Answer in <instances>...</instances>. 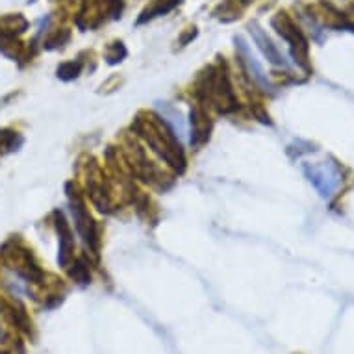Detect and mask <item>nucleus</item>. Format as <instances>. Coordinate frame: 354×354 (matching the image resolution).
Instances as JSON below:
<instances>
[{
	"label": "nucleus",
	"instance_id": "obj_1",
	"mask_svg": "<svg viewBox=\"0 0 354 354\" xmlns=\"http://www.w3.org/2000/svg\"><path fill=\"white\" fill-rule=\"evenodd\" d=\"M302 171L306 174L308 182L317 189V193L323 198L334 197L339 186H342V171L337 169L336 163H304Z\"/></svg>",
	"mask_w": 354,
	"mask_h": 354
},
{
	"label": "nucleus",
	"instance_id": "obj_2",
	"mask_svg": "<svg viewBox=\"0 0 354 354\" xmlns=\"http://www.w3.org/2000/svg\"><path fill=\"white\" fill-rule=\"evenodd\" d=\"M273 26L290 43L291 54H293V58L299 64V67H302L304 71H310V65H308V41L302 35L301 30L297 28L293 21L286 13H279L273 19Z\"/></svg>",
	"mask_w": 354,
	"mask_h": 354
},
{
	"label": "nucleus",
	"instance_id": "obj_3",
	"mask_svg": "<svg viewBox=\"0 0 354 354\" xmlns=\"http://www.w3.org/2000/svg\"><path fill=\"white\" fill-rule=\"evenodd\" d=\"M236 43H238V48H239V53H241V58H243V62H245V67H247V71L250 73V78H252V80H254L258 86L263 87V89H271V84H269V80H268V75L263 73L261 65L258 64V59L252 56L249 45H247V43L241 39V37H236Z\"/></svg>",
	"mask_w": 354,
	"mask_h": 354
},
{
	"label": "nucleus",
	"instance_id": "obj_4",
	"mask_svg": "<svg viewBox=\"0 0 354 354\" xmlns=\"http://www.w3.org/2000/svg\"><path fill=\"white\" fill-rule=\"evenodd\" d=\"M250 34H252L254 41L258 43V47H260V50L263 53V56H266L271 64L280 65V67H286V65H288V62H286L282 53L277 48V45H273V41L263 34V30H261L258 24H250Z\"/></svg>",
	"mask_w": 354,
	"mask_h": 354
},
{
	"label": "nucleus",
	"instance_id": "obj_5",
	"mask_svg": "<svg viewBox=\"0 0 354 354\" xmlns=\"http://www.w3.org/2000/svg\"><path fill=\"white\" fill-rule=\"evenodd\" d=\"M158 108H160V113H162L163 121L167 122V127L171 128V132H173L176 138L184 140V138H186V122L182 119L180 111L169 104H158Z\"/></svg>",
	"mask_w": 354,
	"mask_h": 354
},
{
	"label": "nucleus",
	"instance_id": "obj_6",
	"mask_svg": "<svg viewBox=\"0 0 354 354\" xmlns=\"http://www.w3.org/2000/svg\"><path fill=\"white\" fill-rule=\"evenodd\" d=\"M0 339H2V328H0Z\"/></svg>",
	"mask_w": 354,
	"mask_h": 354
}]
</instances>
